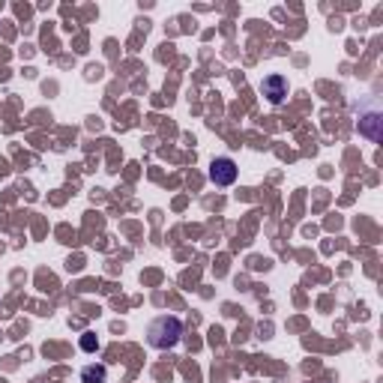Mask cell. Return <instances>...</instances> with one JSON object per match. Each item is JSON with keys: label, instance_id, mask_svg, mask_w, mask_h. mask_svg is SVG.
<instances>
[{"label": "cell", "instance_id": "8992f818", "mask_svg": "<svg viewBox=\"0 0 383 383\" xmlns=\"http://www.w3.org/2000/svg\"><path fill=\"white\" fill-rule=\"evenodd\" d=\"M81 347H84V350H96V347H99V342H96V335H93V333H84Z\"/></svg>", "mask_w": 383, "mask_h": 383}, {"label": "cell", "instance_id": "7a4b0ae2", "mask_svg": "<svg viewBox=\"0 0 383 383\" xmlns=\"http://www.w3.org/2000/svg\"><path fill=\"white\" fill-rule=\"evenodd\" d=\"M288 78L284 75H267L264 81H260V93L270 99V105H281L284 99H288Z\"/></svg>", "mask_w": 383, "mask_h": 383}, {"label": "cell", "instance_id": "5b68a950", "mask_svg": "<svg viewBox=\"0 0 383 383\" xmlns=\"http://www.w3.org/2000/svg\"><path fill=\"white\" fill-rule=\"evenodd\" d=\"M81 380H84V383H102V380H105V365L84 368V371H81Z\"/></svg>", "mask_w": 383, "mask_h": 383}, {"label": "cell", "instance_id": "6da1fadb", "mask_svg": "<svg viewBox=\"0 0 383 383\" xmlns=\"http://www.w3.org/2000/svg\"><path fill=\"white\" fill-rule=\"evenodd\" d=\"M180 335H183V321H180V317L162 314V317H156V321L150 323L147 342L156 347V350H171L174 344L180 342Z\"/></svg>", "mask_w": 383, "mask_h": 383}, {"label": "cell", "instance_id": "277c9868", "mask_svg": "<svg viewBox=\"0 0 383 383\" xmlns=\"http://www.w3.org/2000/svg\"><path fill=\"white\" fill-rule=\"evenodd\" d=\"M380 114L371 111V114H359V135H365L371 141H380Z\"/></svg>", "mask_w": 383, "mask_h": 383}, {"label": "cell", "instance_id": "3957f363", "mask_svg": "<svg viewBox=\"0 0 383 383\" xmlns=\"http://www.w3.org/2000/svg\"><path fill=\"white\" fill-rule=\"evenodd\" d=\"M210 180H213L216 186H231V183L237 180V162L228 159V156L213 159V165H210Z\"/></svg>", "mask_w": 383, "mask_h": 383}]
</instances>
